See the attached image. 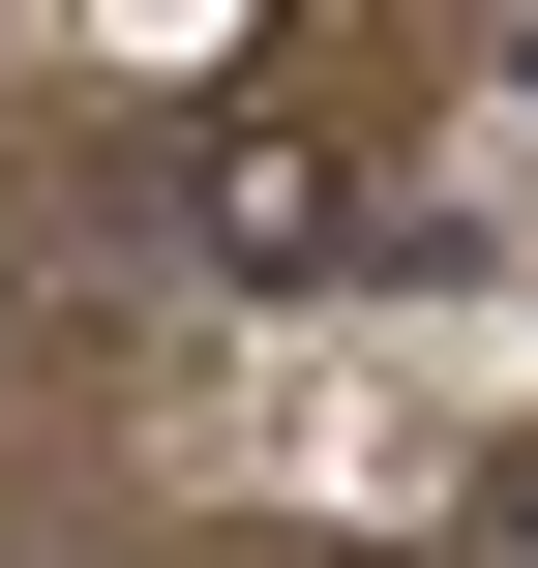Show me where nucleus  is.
<instances>
[{
	"label": "nucleus",
	"instance_id": "1",
	"mask_svg": "<svg viewBox=\"0 0 538 568\" xmlns=\"http://www.w3.org/2000/svg\"><path fill=\"white\" fill-rule=\"evenodd\" d=\"M180 240H210L240 300H300V270H359V180H329L300 120H210V150H180Z\"/></svg>",
	"mask_w": 538,
	"mask_h": 568
},
{
	"label": "nucleus",
	"instance_id": "2",
	"mask_svg": "<svg viewBox=\"0 0 538 568\" xmlns=\"http://www.w3.org/2000/svg\"><path fill=\"white\" fill-rule=\"evenodd\" d=\"M0 300H30V270H0Z\"/></svg>",
	"mask_w": 538,
	"mask_h": 568
}]
</instances>
